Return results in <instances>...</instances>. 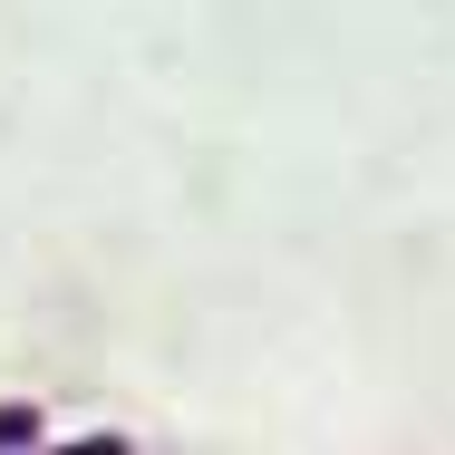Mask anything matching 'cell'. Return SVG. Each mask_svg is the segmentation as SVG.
Segmentation results:
<instances>
[{
	"label": "cell",
	"mask_w": 455,
	"mask_h": 455,
	"mask_svg": "<svg viewBox=\"0 0 455 455\" xmlns=\"http://www.w3.org/2000/svg\"><path fill=\"white\" fill-rule=\"evenodd\" d=\"M49 427H39V407H0V446H39Z\"/></svg>",
	"instance_id": "cell-1"
}]
</instances>
